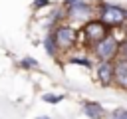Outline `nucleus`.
Segmentation results:
<instances>
[{
	"mask_svg": "<svg viewBox=\"0 0 127 119\" xmlns=\"http://www.w3.org/2000/svg\"><path fill=\"white\" fill-rule=\"evenodd\" d=\"M97 4V20H101L109 30H125L127 28V12L125 6L113 2H95Z\"/></svg>",
	"mask_w": 127,
	"mask_h": 119,
	"instance_id": "obj_1",
	"label": "nucleus"
},
{
	"mask_svg": "<svg viewBox=\"0 0 127 119\" xmlns=\"http://www.w3.org/2000/svg\"><path fill=\"white\" fill-rule=\"evenodd\" d=\"M111 30L101 22V20H97V18H93V20H89V22H85L81 28H79V36H77V48H81V50H87L89 52V48L93 46V44H97L99 40H103L107 34H109Z\"/></svg>",
	"mask_w": 127,
	"mask_h": 119,
	"instance_id": "obj_2",
	"label": "nucleus"
},
{
	"mask_svg": "<svg viewBox=\"0 0 127 119\" xmlns=\"http://www.w3.org/2000/svg\"><path fill=\"white\" fill-rule=\"evenodd\" d=\"M89 54L95 61H115L119 58V38L115 32H109L103 40L89 48Z\"/></svg>",
	"mask_w": 127,
	"mask_h": 119,
	"instance_id": "obj_3",
	"label": "nucleus"
},
{
	"mask_svg": "<svg viewBox=\"0 0 127 119\" xmlns=\"http://www.w3.org/2000/svg\"><path fill=\"white\" fill-rule=\"evenodd\" d=\"M54 38H56V44H58V50L60 54H67L69 50H75L77 48V36H79V30L69 24V22H62L58 24L54 30H52Z\"/></svg>",
	"mask_w": 127,
	"mask_h": 119,
	"instance_id": "obj_4",
	"label": "nucleus"
},
{
	"mask_svg": "<svg viewBox=\"0 0 127 119\" xmlns=\"http://www.w3.org/2000/svg\"><path fill=\"white\" fill-rule=\"evenodd\" d=\"M65 10H67V22L69 24L77 22V24L83 26L85 22L97 18V4L95 2H89V0H77V2H73Z\"/></svg>",
	"mask_w": 127,
	"mask_h": 119,
	"instance_id": "obj_5",
	"label": "nucleus"
},
{
	"mask_svg": "<svg viewBox=\"0 0 127 119\" xmlns=\"http://www.w3.org/2000/svg\"><path fill=\"white\" fill-rule=\"evenodd\" d=\"M93 77L97 85L101 87H111L115 79V63L113 61H95L93 65Z\"/></svg>",
	"mask_w": 127,
	"mask_h": 119,
	"instance_id": "obj_6",
	"label": "nucleus"
},
{
	"mask_svg": "<svg viewBox=\"0 0 127 119\" xmlns=\"http://www.w3.org/2000/svg\"><path fill=\"white\" fill-rule=\"evenodd\" d=\"M115 79H113V85L121 91L127 93V60H121L117 58L115 61Z\"/></svg>",
	"mask_w": 127,
	"mask_h": 119,
	"instance_id": "obj_7",
	"label": "nucleus"
},
{
	"mask_svg": "<svg viewBox=\"0 0 127 119\" xmlns=\"http://www.w3.org/2000/svg\"><path fill=\"white\" fill-rule=\"evenodd\" d=\"M81 109H83V113H85L89 119H107V115H109L101 103L91 101V99H85V101L81 103Z\"/></svg>",
	"mask_w": 127,
	"mask_h": 119,
	"instance_id": "obj_8",
	"label": "nucleus"
},
{
	"mask_svg": "<svg viewBox=\"0 0 127 119\" xmlns=\"http://www.w3.org/2000/svg\"><path fill=\"white\" fill-rule=\"evenodd\" d=\"M42 46H44V50H46V54H48L50 58H58V56H60V50H58V44H56V38H54L52 32L44 34Z\"/></svg>",
	"mask_w": 127,
	"mask_h": 119,
	"instance_id": "obj_9",
	"label": "nucleus"
},
{
	"mask_svg": "<svg viewBox=\"0 0 127 119\" xmlns=\"http://www.w3.org/2000/svg\"><path fill=\"white\" fill-rule=\"evenodd\" d=\"M67 63H73V65H81V67H87V69H93L95 65V60L91 58V54L87 56H67Z\"/></svg>",
	"mask_w": 127,
	"mask_h": 119,
	"instance_id": "obj_10",
	"label": "nucleus"
},
{
	"mask_svg": "<svg viewBox=\"0 0 127 119\" xmlns=\"http://www.w3.org/2000/svg\"><path fill=\"white\" fill-rule=\"evenodd\" d=\"M18 65H20L22 69H28V71H32V69H38V67H40V65H38V61H36L34 58H28V56H26V58H22Z\"/></svg>",
	"mask_w": 127,
	"mask_h": 119,
	"instance_id": "obj_11",
	"label": "nucleus"
},
{
	"mask_svg": "<svg viewBox=\"0 0 127 119\" xmlns=\"http://www.w3.org/2000/svg\"><path fill=\"white\" fill-rule=\"evenodd\" d=\"M62 99H65V95H64V93H44V95H42V101H46V103H52V105L60 103Z\"/></svg>",
	"mask_w": 127,
	"mask_h": 119,
	"instance_id": "obj_12",
	"label": "nucleus"
},
{
	"mask_svg": "<svg viewBox=\"0 0 127 119\" xmlns=\"http://www.w3.org/2000/svg\"><path fill=\"white\" fill-rule=\"evenodd\" d=\"M119 58L127 60V30L123 32V38L119 40Z\"/></svg>",
	"mask_w": 127,
	"mask_h": 119,
	"instance_id": "obj_13",
	"label": "nucleus"
},
{
	"mask_svg": "<svg viewBox=\"0 0 127 119\" xmlns=\"http://www.w3.org/2000/svg\"><path fill=\"white\" fill-rule=\"evenodd\" d=\"M44 8H52V0H34L32 2V10H44Z\"/></svg>",
	"mask_w": 127,
	"mask_h": 119,
	"instance_id": "obj_14",
	"label": "nucleus"
},
{
	"mask_svg": "<svg viewBox=\"0 0 127 119\" xmlns=\"http://www.w3.org/2000/svg\"><path fill=\"white\" fill-rule=\"evenodd\" d=\"M73 2H77V0H62V6H64V8H69Z\"/></svg>",
	"mask_w": 127,
	"mask_h": 119,
	"instance_id": "obj_15",
	"label": "nucleus"
},
{
	"mask_svg": "<svg viewBox=\"0 0 127 119\" xmlns=\"http://www.w3.org/2000/svg\"><path fill=\"white\" fill-rule=\"evenodd\" d=\"M36 119H50V117H36Z\"/></svg>",
	"mask_w": 127,
	"mask_h": 119,
	"instance_id": "obj_16",
	"label": "nucleus"
}]
</instances>
